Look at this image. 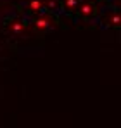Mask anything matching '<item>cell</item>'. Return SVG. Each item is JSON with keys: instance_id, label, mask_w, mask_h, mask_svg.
<instances>
[{"instance_id": "obj_2", "label": "cell", "mask_w": 121, "mask_h": 128, "mask_svg": "<svg viewBox=\"0 0 121 128\" xmlns=\"http://www.w3.org/2000/svg\"><path fill=\"white\" fill-rule=\"evenodd\" d=\"M26 26H28V22H26V19H22V18H12V19H9V21L5 22V30L10 35H14V36L22 35L24 30H26Z\"/></svg>"}, {"instance_id": "obj_1", "label": "cell", "mask_w": 121, "mask_h": 128, "mask_svg": "<svg viewBox=\"0 0 121 128\" xmlns=\"http://www.w3.org/2000/svg\"><path fill=\"white\" fill-rule=\"evenodd\" d=\"M31 28H33L35 33L43 35V33H47V31L52 28V19H50L47 14H38V16H35V18L31 19Z\"/></svg>"}, {"instance_id": "obj_3", "label": "cell", "mask_w": 121, "mask_h": 128, "mask_svg": "<svg viewBox=\"0 0 121 128\" xmlns=\"http://www.w3.org/2000/svg\"><path fill=\"white\" fill-rule=\"evenodd\" d=\"M26 12L31 14L33 18L38 14H43V2L42 0H28L26 2Z\"/></svg>"}]
</instances>
